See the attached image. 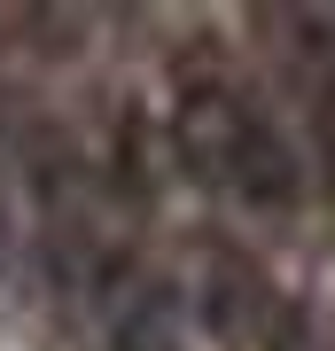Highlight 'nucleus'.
<instances>
[{
    "label": "nucleus",
    "instance_id": "5",
    "mask_svg": "<svg viewBox=\"0 0 335 351\" xmlns=\"http://www.w3.org/2000/svg\"><path fill=\"white\" fill-rule=\"evenodd\" d=\"M320 164H327V211H335V78L320 86Z\"/></svg>",
    "mask_w": 335,
    "mask_h": 351
},
{
    "label": "nucleus",
    "instance_id": "3",
    "mask_svg": "<svg viewBox=\"0 0 335 351\" xmlns=\"http://www.w3.org/2000/svg\"><path fill=\"white\" fill-rule=\"evenodd\" d=\"M110 351H179V328H172V304H164V289H149V297H140L133 313L117 320Z\"/></svg>",
    "mask_w": 335,
    "mask_h": 351
},
{
    "label": "nucleus",
    "instance_id": "1",
    "mask_svg": "<svg viewBox=\"0 0 335 351\" xmlns=\"http://www.w3.org/2000/svg\"><path fill=\"white\" fill-rule=\"evenodd\" d=\"M172 156L195 188L234 195L242 211H297L304 180H297V149L281 141V125L258 110V94L226 71H187L172 94Z\"/></svg>",
    "mask_w": 335,
    "mask_h": 351
},
{
    "label": "nucleus",
    "instance_id": "4",
    "mask_svg": "<svg viewBox=\"0 0 335 351\" xmlns=\"http://www.w3.org/2000/svg\"><path fill=\"white\" fill-rule=\"evenodd\" d=\"M265 351H320V343H312V313H304V304H281V320H273V336H265Z\"/></svg>",
    "mask_w": 335,
    "mask_h": 351
},
{
    "label": "nucleus",
    "instance_id": "2",
    "mask_svg": "<svg viewBox=\"0 0 335 351\" xmlns=\"http://www.w3.org/2000/svg\"><path fill=\"white\" fill-rule=\"evenodd\" d=\"M195 304H203V328H211L226 351H258L273 336V320H281V289H273V274L249 250H211Z\"/></svg>",
    "mask_w": 335,
    "mask_h": 351
},
{
    "label": "nucleus",
    "instance_id": "6",
    "mask_svg": "<svg viewBox=\"0 0 335 351\" xmlns=\"http://www.w3.org/2000/svg\"><path fill=\"white\" fill-rule=\"evenodd\" d=\"M0 274H8V203H0Z\"/></svg>",
    "mask_w": 335,
    "mask_h": 351
}]
</instances>
